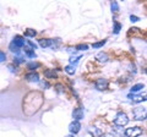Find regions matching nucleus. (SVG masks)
Here are the masks:
<instances>
[{"instance_id": "1", "label": "nucleus", "mask_w": 147, "mask_h": 137, "mask_svg": "<svg viewBox=\"0 0 147 137\" xmlns=\"http://www.w3.org/2000/svg\"><path fill=\"white\" fill-rule=\"evenodd\" d=\"M44 102L43 94L40 92H30L24 98V113L26 115H33V114L42 107Z\"/></svg>"}, {"instance_id": "2", "label": "nucleus", "mask_w": 147, "mask_h": 137, "mask_svg": "<svg viewBox=\"0 0 147 137\" xmlns=\"http://www.w3.org/2000/svg\"><path fill=\"white\" fill-rule=\"evenodd\" d=\"M129 122V118L125 113H118V115L115 116V119H114V124H115L117 126H125L126 124Z\"/></svg>"}, {"instance_id": "3", "label": "nucleus", "mask_w": 147, "mask_h": 137, "mask_svg": "<svg viewBox=\"0 0 147 137\" xmlns=\"http://www.w3.org/2000/svg\"><path fill=\"white\" fill-rule=\"evenodd\" d=\"M132 115H134L135 120H145L146 119V108H135L132 110Z\"/></svg>"}, {"instance_id": "4", "label": "nucleus", "mask_w": 147, "mask_h": 137, "mask_svg": "<svg viewBox=\"0 0 147 137\" xmlns=\"http://www.w3.org/2000/svg\"><path fill=\"white\" fill-rule=\"evenodd\" d=\"M142 134V129L139 126H135V127H129V129L125 130V135L127 137H137Z\"/></svg>"}, {"instance_id": "5", "label": "nucleus", "mask_w": 147, "mask_h": 137, "mask_svg": "<svg viewBox=\"0 0 147 137\" xmlns=\"http://www.w3.org/2000/svg\"><path fill=\"white\" fill-rule=\"evenodd\" d=\"M108 80H105V79H99V80H97L96 81V83H94V86H96V88H97L98 91H104V89H107L108 88Z\"/></svg>"}, {"instance_id": "6", "label": "nucleus", "mask_w": 147, "mask_h": 137, "mask_svg": "<svg viewBox=\"0 0 147 137\" xmlns=\"http://www.w3.org/2000/svg\"><path fill=\"white\" fill-rule=\"evenodd\" d=\"M25 43H26V40H25L24 37H21V36H16V37L13 38V40H12V44L15 45L17 49H20V48L24 47Z\"/></svg>"}, {"instance_id": "7", "label": "nucleus", "mask_w": 147, "mask_h": 137, "mask_svg": "<svg viewBox=\"0 0 147 137\" xmlns=\"http://www.w3.org/2000/svg\"><path fill=\"white\" fill-rule=\"evenodd\" d=\"M80 129H81V124L79 121H72L70 125H69V131L71 132V134H77V132L80 131Z\"/></svg>"}, {"instance_id": "8", "label": "nucleus", "mask_w": 147, "mask_h": 137, "mask_svg": "<svg viewBox=\"0 0 147 137\" xmlns=\"http://www.w3.org/2000/svg\"><path fill=\"white\" fill-rule=\"evenodd\" d=\"M72 116L75 119V121H79L81 119H84V109H81V108L75 109L72 113Z\"/></svg>"}, {"instance_id": "9", "label": "nucleus", "mask_w": 147, "mask_h": 137, "mask_svg": "<svg viewBox=\"0 0 147 137\" xmlns=\"http://www.w3.org/2000/svg\"><path fill=\"white\" fill-rule=\"evenodd\" d=\"M26 80L30 82H38L39 81V76L37 72H31V74L26 75Z\"/></svg>"}, {"instance_id": "10", "label": "nucleus", "mask_w": 147, "mask_h": 137, "mask_svg": "<svg viewBox=\"0 0 147 137\" xmlns=\"http://www.w3.org/2000/svg\"><path fill=\"white\" fill-rule=\"evenodd\" d=\"M129 98H130L134 103H140V102H145L146 100V97L144 95H134V94H129Z\"/></svg>"}, {"instance_id": "11", "label": "nucleus", "mask_w": 147, "mask_h": 137, "mask_svg": "<svg viewBox=\"0 0 147 137\" xmlns=\"http://www.w3.org/2000/svg\"><path fill=\"white\" fill-rule=\"evenodd\" d=\"M88 131H90V134H91V135H93L94 137H99L100 135H103L102 130L98 129V127H94V126H93V127H90Z\"/></svg>"}, {"instance_id": "12", "label": "nucleus", "mask_w": 147, "mask_h": 137, "mask_svg": "<svg viewBox=\"0 0 147 137\" xmlns=\"http://www.w3.org/2000/svg\"><path fill=\"white\" fill-rule=\"evenodd\" d=\"M52 39H47V38H43V39H39V45L42 48H48L52 45Z\"/></svg>"}, {"instance_id": "13", "label": "nucleus", "mask_w": 147, "mask_h": 137, "mask_svg": "<svg viewBox=\"0 0 147 137\" xmlns=\"http://www.w3.org/2000/svg\"><path fill=\"white\" fill-rule=\"evenodd\" d=\"M96 59H97L98 61H100V62H107V61H108V55H107L105 53L100 52V53H98V54H97V56H96Z\"/></svg>"}, {"instance_id": "14", "label": "nucleus", "mask_w": 147, "mask_h": 137, "mask_svg": "<svg viewBox=\"0 0 147 137\" xmlns=\"http://www.w3.org/2000/svg\"><path fill=\"white\" fill-rule=\"evenodd\" d=\"M145 88V85L144 83H137V85H134L131 87V92L132 93H135V92H139V91H141V89H144Z\"/></svg>"}, {"instance_id": "15", "label": "nucleus", "mask_w": 147, "mask_h": 137, "mask_svg": "<svg viewBox=\"0 0 147 137\" xmlns=\"http://www.w3.org/2000/svg\"><path fill=\"white\" fill-rule=\"evenodd\" d=\"M44 76L48 77V79H55V77H57V72H55L54 70H45Z\"/></svg>"}, {"instance_id": "16", "label": "nucleus", "mask_w": 147, "mask_h": 137, "mask_svg": "<svg viewBox=\"0 0 147 137\" xmlns=\"http://www.w3.org/2000/svg\"><path fill=\"white\" fill-rule=\"evenodd\" d=\"M64 70H65L66 74H69V75H74V74H75V66H72V65L65 66V68H64Z\"/></svg>"}, {"instance_id": "17", "label": "nucleus", "mask_w": 147, "mask_h": 137, "mask_svg": "<svg viewBox=\"0 0 147 137\" xmlns=\"http://www.w3.org/2000/svg\"><path fill=\"white\" fill-rule=\"evenodd\" d=\"M37 34V32L34 30H32V28H27L26 32H25V36L26 37H34V36Z\"/></svg>"}, {"instance_id": "18", "label": "nucleus", "mask_w": 147, "mask_h": 137, "mask_svg": "<svg viewBox=\"0 0 147 137\" xmlns=\"http://www.w3.org/2000/svg\"><path fill=\"white\" fill-rule=\"evenodd\" d=\"M110 7H112V11L113 12H118L119 11V5L117 1H113L112 4H110Z\"/></svg>"}, {"instance_id": "19", "label": "nucleus", "mask_w": 147, "mask_h": 137, "mask_svg": "<svg viewBox=\"0 0 147 137\" xmlns=\"http://www.w3.org/2000/svg\"><path fill=\"white\" fill-rule=\"evenodd\" d=\"M105 42H107V40L103 39V40H100V42H98V43H93L92 44V47L93 48H100V47H103V45L105 44Z\"/></svg>"}, {"instance_id": "20", "label": "nucleus", "mask_w": 147, "mask_h": 137, "mask_svg": "<svg viewBox=\"0 0 147 137\" xmlns=\"http://www.w3.org/2000/svg\"><path fill=\"white\" fill-rule=\"evenodd\" d=\"M39 66V64L38 62H30L28 65H27V67L30 68V70H34V68H37Z\"/></svg>"}, {"instance_id": "21", "label": "nucleus", "mask_w": 147, "mask_h": 137, "mask_svg": "<svg viewBox=\"0 0 147 137\" xmlns=\"http://www.w3.org/2000/svg\"><path fill=\"white\" fill-rule=\"evenodd\" d=\"M87 48H88V45L86 44H79L75 47V50H87Z\"/></svg>"}, {"instance_id": "22", "label": "nucleus", "mask_w": 147, "mask_h": 137, "mask_svg": "<svg viewBox=\"0 0 147 137\" xmlns=\"http://www.w3.org/2000/svg\"><path fill=\"white\" fill-rule=\"evenodd\" d=\"M121 28V25L120 24H118V22H115V27H114V33H119V31H120Z\"/></svg>"}, {"instance_id": "23", "label": "nucleus", "mask_w": 147, "mask_h": 137, "mask_svg": "<svg viewBox=\"0 0 147 137\" xmlns=\"http://www.w3.org/2000/svg\"><path fill=\"white\" fill-rule=\"evenodd\" d=\"M10 49H11V52H13V53H16V54H18V53H20V50H18L16 47H15V45H13L12 43L10 44Z\"/></svg>"}, {"instance_id": "24", "label": "nucleus", "mask_w": 147, "mask_h": 137, "mask_svg": "<svg viewBox=\"0 0 147 137\" xmlns=\"http://www.w3.org/2000/svg\"><path fill=\"white\" fill-rule=\"evenodd\" d=\"M26 55L30 56V58H36V53L33 50H30V52H26Z\"/></svg>"}, {"instance_id": "25", "label": "nucleus", "mask_w": 147, "mask_h": 137, "mask_svg": "<svg viewBox=\"0 0 147 137\" xmlns=\"http://www.w3.org/2000/svg\"><path fill=\"white\" fill-rule=\"evenodd\" d=\"M80 58H81V56H75V58L71 56V58H70V62H71V64H76L77 61H79Z\"/></svg>"}, {"instance_id": "26", "label": "nucleus", "mask_w": 147, "mask_h": 137, "mask_svg": "<svg viewBox=\"0 0 147 137\" xmlns=\"http://www.w3.org/2000/svg\"><path fill=\"white\" fill-rule=\"evenodd\" d=\"M5 59H6V55H5V54H4L3 52H0V62H3L4 60H5Z\"/></svg>"}, {"instance_id": "27", "label": "nucleus", "mask_w": 147, "mask_h": 137, "mask_svg": "<svg viewBox=\"0 0 147 137\" xmlns=\"http://www.w3.org/2000/svg\"><path fill=\"white\" fill-rule=\"evenodd\" d=\"M130 20H131L132 22H137V21H139L140 19H139V17H137V16H134V15H131V16H130Z\"/></svg>"}, {"instance_id": "28", "label": "nucleus", "mask_w": 147, "mask_h": 137, "mask_svg": "<svg viewBox=\"0 0 147 137\" xmlns=\"http://www.w3.org/2000/svg\"><path fill=\"white\" fill-rule=\"evenodd\" d=\"M13 62H16V64H21V62H24V59H22V58H16L15 60H13Z\"/></svg>"}, {"instance_id": "29", "label": "nucleus", "mask_w": 147, "mask_h": 137, "mask_svg": "<svg viewBox=\"0 0 147 137\" xmlns=\"http://www.w3.org/2000/svg\"><path fill=\"white\" fill-rule=\"evenodd\" d=\"M42 87H44V88H49V83H48V82H42Z\"/></svg>"}, {"instance_id": "30", "label": "nucleus", "mask_w": 147, "mask_h": 137, "mask_svg": "<svg viewBox=\"0 0 147 137\" xmlns=\"http://www.w3.org/2000/svg\"><path fill=\"white\" fill-rule=\"evenodd\" d=\"M99 137H114V135H112V134H104V135H100Z\"/></svg>"}, {"instance_id": "31", "label": "nucleus", "mask_w": 147, "mask_h": 137, "mask_svg": "<svg viewBox=\"0 0 147 137\" xmlns=\"http://www.w3.org/2000/svg\"><path fill=\"white\" fill-rule=\"evenodd\" d=\"M67 52L69 53H76V50H75V48H67Z\"/></svg>"}, {"instance_id": "32", "label": "nucleus", "mask_w": 147, "mask_h": 137, "mask_svg": "<svg viewBox=\"0 0 147 137\" xmlns=\"http://www.w3.org/2000/svg\"><path fill=\"white\" fill-rule=\"evenodd\" d=\"M9 68H10V71H11V72H15V71H16V68H13V66H11V65L9 66Z\"/></svg>"}, {"instance_id": "33", "label": "nucleus", "mask_w": 147, "mask_h": 137, "mask_svg": "<svg viewBox=\"0 0 147 137\" xmlns=\"http://www.w3.org/2000/svg\"><path fill=\"white\" fill-rule=\"evenodd\" d=\"M66 137H72V136H66Z\"/></svg>"}]
</instances>
